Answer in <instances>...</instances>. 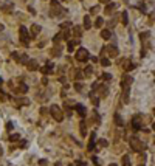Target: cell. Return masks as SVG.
<instances>
[{"label":"cell","instance_id":"ba28073f","mask_svg":"<svg viewBox=\"0 0 155 166\" xmlns=\"http://www.w3.org/2000/svg\"><path fill=\"white\" fill-rule=\"evenodd\" d=\"M12 59L19 64H26L29 61L28 56H26V54H22V53H12Z\"/></svg>","mask_w":155,"mask_h":166},{"label":"cell","instance_id":"6da1fadb","mask_svg":"<svg viewBox=\"0 0 155 166\" xmlns=\"http://www.w3.org/2000/svg\"><path fill=\"white\" fill-rule=\"evenodd\" d=\"M92 92L95 93V95L98 96V98H105L109 93V89L105 86H103V84H93V87H92Z\"/></svg>","mask_w":155,"mask_h":166},{"label":"cell","instance_id":"e575fe53","mask_svg":"<svg viewBox=\"0 0 155 166\" xmlns=\"http://www.w3.org/2000/svg\"><path fill=\"white\" fill-rule=\"evenodd\" d=\"M93 120H95V123H96V124L101 121V118H99V113H98V112H93Z\"/></svg>","mask_w":155,"mask_h":166},{"label":"cell","instance_id":"5bb4252c","mask_svg":"<svg viewBox=\"0 0 155 166\" xmlns=\"http://www.w3.org/2000/svg\"><path fill=\"white\" fill-rule=\"evenodd\" d=\"M121 165L123 166H130V155H123V158H121Z\"/></svg>","mask_w":155,"mask_h":166},{"label":"cell","instance_id":"7bdbcfd3","mask_svg":"<svg viewBox=\"0 0 155 166\" xmlns=\"http://www.w3.org/2000/svg\"><path fill=\"white\" fill-rule=\"evenodd\" d=\"M90 11H92V12H98V11H99V8H98V6H95V8H92Z\"/></svg>","mask_w":155,"mask_h":166},{"label":"cell","instance_id":"44dd1931","mask_svg":"<svg viewBox=\"0 0 155 166\" xmlns=\"http://www.w3.org/2000/svg\"><path fill=\"white\" fill-rule=\"evenodd\" d=\"M115 6H116L115 3H109V5L105 6V14H110V12H112V11L115 9Z\"/></svg>","mask_w":155,"mask_h":166},{"label":"cell","instance_id":"4dcf8cb0","mask_svg":"<svg viewBox=\"0 0 155 166\" xmlns=\"http://www.w3.org/2000/svg\"><path fill=\"white\" fill-rule=\"evenodd\" d=\"M101 65L103 67H109L110 65V61H109L107 57H103V59H101Z\"/></svg>","mask_w":155,"mask_h":166},{"label":"cell","instance_id":"83f0119b","mask_svg":"<svg viewBox=\"0 0 155 166\" xmlns=\"http://www.w3.org/2000/svg\"><path fill=\"white\" fill-rule=\"evenodd\" d=\"M149 36H150L149 31H144V33H141V34H140V37H141V40L146 42V39H149Z\"/></svg>","mask_w":155,"mask_h":166},{"label":"cell","instance_id":"9c48e42d","mask_svg":"<svg viewBox=\"0 0 155 166\" xmlns=\"http://www.w3.org/2000/svg\"><path fill=\"white\" fill-rule=\"evenodd\" d=\"M130 124H132V129H133V131H140L141 129V115H135L133 118H132Z\"/></svg>","mask_w":155,"mask_h":166},{"label":"cell","instance_id":"277c9868","mask_svg":"<svg viewBox=\"0 0 155 166\" xmlns=\"http://www.w3.org/2000/svg\"><path fill=\"white\" fill-rule=\"evenodd\" d=\"M130 148L133 149L135 152H141L144 149V144H143V141H140V140L138 138H130Z\"/></svg>","mask_w":155,"mask_h":166},{"label":"cell","instance_id":"d6a6232c","mask_svg":"<svg viewBox=\"0 0 155 166\" xmlns=\"http://www.w3.org/2000/svg\"><path fill=\"white\" fill-rule=\"evenodd\" d=\"M79 127H81V135H82V137H84V135H85V133H87V131H85V123H84V121H82V123H81V126H79Z\"/></svg>","mask_w":155,"mask_h":166},{"label":"cell","instance_id":"f546056e","mask_svg":"<svg viewBox=\"0 0 155 166\" xmlns=\"http://www.w3.org/2000/svg\"><path fill=\"white\" fill-rule=\"evenodd\" d=\"M103 23H104V20H103L101 17H98L96 22H95V27H96V28H101V27H103Z\"/></svg>","mask_w":155,"mask_h":166},{"label":"cell","instance_id":"c3c4849f","mask_svg":"<svg viewBox=\"0 0 155 166\" xmlns=\"http://www.w3.org/2000/svg\"><path fill=\"white\" fill-rule=\"evenodd\" d=\"M152 129H154V131H155V123H154V124H152Z\"/></svg>","mask_w":155,"mask_h":166},{"label":"cell","instance_id":"b9f144b4","mask_svg":"<svg viewBox=\"0 0 155 166\" xmlns=\"http://www.w3.org/2000/svg\"><path fill=\"white\" fill-rule=\"evenodd\" d=\"M6 127H8L6 131H11V129H12V123H8V124H6Z\"/></svg>","mask_w":155,"mask_h":166},{"label":"cell","instance_id":"74e56055","mask_svg":"<svg viewBox=\"0 0 155 166\" xmlns=\"http://www.w3.org/2000/svg\"><path fill=\"white\" fill-rule=\"evenodd\" d=\"M82 89H84V86H82L81 82H76V84H75V90H78V92H81Z\"/></svg>","mask_w":155,"mask_h":166},{"label":"cell","instance_id":"bcb514c9","mask_svg":"<svg viewBox=\"0 0 155 166\" xmlns=\"http://www.w3.org/2000/svg\"><path fill=\"white\" fill-rule=\"evenodd\" d=\"M101 2H103V3H107V2H110V0H101Z\"/></svg>","mask_w":155,"mask_h":166},{"label":"cell","instance_id":"d590c367","mask_svg":"<svg viewBox=\"0 0 155 166\" xmlns=\"http://www.w3.org/2000/svg\"><path fill=\"white\" fill-rule=\"evenodd\" d=\"M101 79H103V81H110V79H112V74H109V73H104L103 76H101Z\"/></svg>","mask_w":155,"mask_h":166},{"label":"cell","instance_id":"e0dca14e","mask_svg":"<svg viewBox=\"0 0 155 166\" xmlns=\"http://www.w3.org/2000/svg\"><path fill=\"white\" fill-rule=\"evenodd\" d=\"M75 107H76V110H78L79 115H81V116H85V107H84V106H79V104H76Z\"/></svg>","mask_w":155,"mask_h":166},{"label":"cell","instance_id":"ee69618b","mask_svg":"<svg viewBox=\"0 0 155 166\" xmlns=\"http://www.w3.org/2000/svg\"><path fill=\"white\" fill-rule=\"evenodd\" d=\"M76 166H85V161H78Z\"/></svg>","mask_w":155,"mask_h":166},{"label":"cell","instance_id":"816d5d0a","mask_svg":"<svg viewBox=\"0 0 155 166\" xmlns=\"http://www.w3.org/2000/svg\"><path fill=\"white\" fill-rule=\"evenodd\" d=\"M124 2H127V0H124Z\"/></svg>","mask_w":155,"mask_h":166},{"label":"cell","instance_id":"7dc6e473","mask_svg":"<svg viewBox=\"0 0 155 166\" xmlns=\"http://www.w3.org/2000/svg\"><path fill=\"white\" fill-rule=\"evenodd\" d=\"M109 166H118L116 163H112V165H109Z\"/></svg>","mask_w":155,"mask_h":166},{"label":"cell","instance_id":"d4e9b609","mask_svg":"<svg viewBox=\"0 0 155 166\" xmlns=\"http://www.w3.org/2000/svg\"><path fill=\"white\" fill-rule=\"evenodd\" d=\"M121 17H123V19H121L123 25H127V23H129V19H127V12H126V11H124L123 14H121Z\"/></svg>","mask_w":155,"mask_h":166},{"label":"cell","instance_id":"f6af8a7d","mask_svg":"<svg viewBox=\"0 0 155 166\" xmlns=\"http://www.w3.org/2000/svg\"><path fill=\"white\" fill-rule=\"evenodd\" d=\"M2 154H3V149H2V146H0V157H2Z\"/></svg>","mask_w":155,"mask_h":166},{"label":"cell","instance_id":"60d3db41","mask_svg":"<svg viewBox=\"0 0 155 166\" xmlns=\"http://www.w3.org/2000/svg\"><path fill=\"white\" fill-rule=\"evenodd\" d=\"M47 113H48V110L45 109V107H42L40 109V115H47Z\"/></svg>","mask_w":155,"mask_h":166},{"label":"cell","instance_id":"ab89813d","mask_svg":"<svg viewBox=\"0 0 155 166\" xmlns=\"http://www.w3.org/2000/svg\"><path fill=\"white\" fill-rule=\"evenodd\" d=\"M48 161L47 160H39V166H47Z\"/></svg>","mask_w":155,"mask_h":166},{"label":"cell","instance_id":"d6986e66","mask_svg":"<svg viewBox=\"0 0 155 166\" xmlns=\"http://www.w3.org/2000/svg\"><path fill=\"white\" fill-rule=\"evenodd\" d=\"M95 138H96V135H95V132L90 135V143H88V151H92L93 149V146H95Z\"/></svg>","mask_w":155,"mask_h":166},{"label":"cell","instance_id":"8992f818","mask_svg":"<svg viewBox=\"0 0 155 166\" xmlns=\"http://www.w3.org/2000/svg\"><path fill=\"white\" fill-rule=\"evenodd\" d=\"M132 82H133V78L129 76V74H124V76H123V79H121V87H123V90L130 89Z\"/></svg>","mask_w":155,"mask_h":166},{"label":"cell","instance_id":"f1b7e54d","mask_svg":"<svg viewBox=\"0 0 155 166\" xmlns=\"http://www.w3.org/2000/svg\"><path fill=\"white\" fill-rule=\"evenodd\" d=\"M115 123H116L118 126H123V124H124V123H123V120H121V116L118 115V113L115 115Z\"/></svg>","mask_w":155,"mask_h":166},{"label":"cell","instance_id":"4316f807","mask_svg":"<svg viewBox=\"0 0 155 166\" xmlns=\"http://www.w3.org/2000/svg\"><path fill=\"white\" fill-rule=\"evenodd\" d=\"M92 73H93V68L92 67H85L84 68V74L85 76H92Z\"/></svg>","mask_w":155,"mask_h":166},{"label":"cell","instance_id":"2e32d148","mask_svg":"<svg viewBox=\"0 0 155 166\" xmlns=\"http://www.w3.org/2000/svg\"><path fill=\"white\" fill-rule=\"evenodd\" d=\"M84 28L85 30H90L92 28V22H90V17H88V16L84 17Z\"/></svg>","mask_w":155,"mask_h":166},{"label":"cell","instance_id":"f35d334b","mask_svg":"<svg viewBox=\"0 0 155 166\" xmlns=\"http://www.w3.org/2000/svg\"><path fill=\"white\" fill-rule=\"evenodd\" d=\"M70 27H71L70 22H64V23H61V28H70Z\"/></svg>","mask_w":155,"mask_h":166},{"label":"cell","instance_id":"52a82bcc","mask_svg":"<svg viewBox=\"0 0 155 166\" xmlns=\"http://www.w3.org/2000/svg\"><path fill=\"white\" fill-rule=\"evenodd\" d=\"M101 53H109V56L115 57V56H118V48L115 45H107V47H104L101 50Z\"/></svg>","mask_w":155,"mask_h":166},{"label":"cell","instance_id":"ffe728a7","mask_svg":"<svg viewBox=\"0 0 155 166\" xmlns=\"http://www.w3.org/2000/svg\"><path fill=\"white\" fill-rule=\"evenodd\" d=\"M73 34H75V37H81V36H82L81 27H75V28H73Z\"/></svg>","mask_w":155,"mask_h":166},{"label":"cell","instance_id":"484cf974","mask_svg":"<svg viewBox=\"0 0 155 166\" xmlns=\"http://www.w3.org/2000/svg\"><path fill=\"white\" fill-rule=\"evenodd\" d=\"M107 146V141L103 138V140H98V149H103V148H105Z\"/></svg>","mask_w":155,"mask_h":166},{"label":"cell","instance_id":"30bf717a","mask_svg":"<svg viewBox=\"0 0 155 166\" xmlns=\"http://www.w3.org/2000/svg\"><path fill=\"white\" fill-rule=\"evenodd\" d=\"M120 64H121V67H123L126 71H130V70H133V68H135V65L130 62L129 59H121V61H120Z\"/></svg>","mask_w":155,"mask_h":166},{"label":"cell","instance_id":"5b68a950","mask_svg":"<svg viewBox=\"0 0 155 166\" xmlns=\"http://www.w3.org/2000/svg\"><path fill=\"white\" fill-rule=\"evenodd\" d=\"M76 59L79 62H85V61L90 59V56H88V51L85 50V48H79L76 51Z\"/></svg>","mask_w":155,"mask_h":166},{"label":"cell","instance_id":"3957f363","mask_svg":"<svg viewBox=\"0 0 155 166\" xmlns=\"http://www.w3.org/2000/svg\"><path fill=\"white\" fill-rule=\"evenodd\" d=\"M19 36H20L22 45H23V47H28V45H29V34H28V30H26L25 27L19 28Z\"/></svg>","mask_w":155,"mask_h":166},{"label":"cell","instance_id":"7402d4cb","mask_svg":"<svg viewBox=\"0 0 155 166\" xmlns=\"http://www.w3.org/2000/svg\"><path fill=\"white\" fill-rule=\"evenodd\" d=\"M16 103H17L19 106H28V104H29V101L26 99V98H19L17 101H16Z\"/></svg>","mask_w":155,"mask_h":166},{"label":"cell","instance_id":"7a4b0ae2","mask_svg":"<svg viewBox=\"0 0 155 166\" xmlns=\"http://www.w3.org/2000/svg\"><path fill=\"white\" fill-rule=\"evenodd\" d=\"M50 113H51V116H53V118H54L57 123H61L62 120H64V113H62L61 107H57V106H51V107H50Z\"/></svg>","mask_w":155,"mask_h":166},{"label":"cell","instance_id":"cb8c5ba5","mask_svg":"<svg viewBox=\"0 0 155 166\" xmlns=\"http://www.w3.org/2000/svg\"><path fill=\"white\" fill-rule=\"evenodd\" d=\"M26 90H28V87H26L25 84H22V82L19 84V87H17V92H20V93H25Z\"/></svg>","mask_w":155,"mask_h":166},{"label":"cell","instance_id":"603a6c76","mask_svg":"<svg viewBox=\"0 0 155 166\" xmlns=\"http://www.w3.org/2000/svg\"><path fill=\"white\" fill-rule=\"evenodd\" d=\"M110 36H112L110 30H103V31H101V37H103V39H109Z\"/></svg>","mask_w":155,"mask_h":166},{"label":"cell","instance_id":"7c38bea8","mask_svg":"<svg viewBox=\"0 0 155 166\" xmlns=\"http://www.w3.org/2000/svg\"><path fill=\"white\" fill-rule=\"evenodd\" d=\"M26 67H28L29 71H34V70H37V62H36L34 59H31V61L26 62Z\"/></svg>","mask_w":155,"mask_h":166},{"label":"cell","instance_id":"836d02e7","mask_svg":"<svg viewBox=\"0 0 155 166\" xmlns=\"http://www.w3.org/2000/svg\"><path fill=\"white\" fill-rule=\"evenodd\" d=\"M84 74L81 73V70H75V79H81Z\"/></svg>","mask_w":155,"mask_h":166},{"label":"cell","instance_id":"681fc988","mask_svg":"<svg viewBox=\"0 0 155 166\" xmlns=\"http://www.w3.org/2000/svg\"><path fill=\"white\" fill-rule=\"evenodd\" d=\"M56 166H61V165H59V163H57V165H56Z\"/></svg>","mask_w":155,"mask_h":166},{"label":"cell","instance_id":"4fadbf2b","mask_svg":"<svg viewBox=\"0 0 155 166\" xmlns=\"http://www.w3.org/2000/svg\"><path fill=\"white\" fill-rule=\"evenodd\" d=\"M39 33H40V27H39V25H31V37H36V36H37Z\"/></svg>","mask_w":155,"mask_h":166},{"label":"cell","instance_id":"8fae6325","mask_svg":"<svg viewBox=\"0 0 155 166\" xmlns=\"http://www.w3.org/2000/svg\"><path fill=\"white\" fill-rule=\"evenodd\" d=\"M40 71H42L44 74H50V73H53V64H51V62H48L45 67H42V68H40Z\"/></svg>","mask_w":155,"mask_h":166},{"label":"cell","instance_id":"ac0fdd59","mask_svg":"<svg viewBox=\"0 0 155 166\" xmlns=\"http://www.w3.org/2000/svg\"><path fill=\"white\" fill-rule=\"evenodd\" d=\"M51 56H54V57L61 56V45H59V44H57V47H54V50L51 51Z\"/></svg>","mask_w":155,"mask_h":166},{"label":"cell","instance_id":"1f68e13d","mask_svg":"<svg viewBox=\"0 0 155 166\" xmlns=\"http://www.w3.org/2000/svg\"><path fill=\"white\" fill-rule=\"evenodd\" d=\"M78 42H70L68 40V45H67V48H68V51H73L75 50V45H76Z\"/></svg>","mask_w":155,"mask_h":166},{"label":"cell","instance_id":"8d00e7d4","mask_svg":"<svg viewBox=\"0 0 155 166\" xmlns=\"http://www.w3.org/2000/svg\"><path fill=\"white\" fill-rule=\"evenodd\" d=\"M19 140V133H12V135H9V141H17Z\"/></svg>","mask_w":155,"mask_h":166},{"label":"cell","instance_id":"9a60e30c","mask_svg":"<svg viewBox=\"0 0 155 166\" xmlns=\"http://www.w3.org/2000/svg\"><path fill=\"white\" fill-rule=\"evenodd\" d=\"M0 9H2V11H12V5L11 3H2V5H0Z\"/></svg>","mask_w":155,"mask_h":166},{"label":"cell","instance_id":"f907efd6","mask_svg":"<svg viewBox=\"0 0 155 166\" xmlns=\"http://www.w3.org/2000/svg\"><path fill=\"white\" fill-rule=\"evenodd\" d=\"M154 113H155V109H154Z\"/></svg>","mask_w":155,"mask_h":166}]
</instances>
